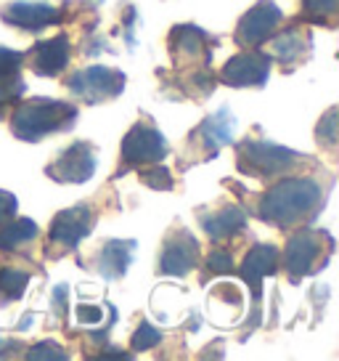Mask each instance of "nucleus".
Listing matches in <instances>:
<instances>
[{
	"mask_svg": "<svg viewBox=\"0 0 339 361\" xmlns=\"http://www.w3.org/2000/svg\"><path fill=\"white\" fill-rule=\"evenodd\" d=\"M244 226H247V213L238 204H223L215 213H202V228L212 242L234 237Z\"/></svg>",
	"mask_w": 339,
	"mask_h": 361,
	"instance_id": "nucleus-19",
	"label": "nucleus"
},
{
	"mask_svg": "<svg viewBox=\"0 0 339 361\" xmlns=\"http://www.w3.org/2000/svg\"><path fill=\"white\" fill-rule=\"evenodd\" d=\"M16 207H19V202L11 192H0V224H6L8 218L16 215Z\"/></svg>",
	"mask_w": 339,
	"mask_h": 361,
	"instance_id": "nucleus-31",
	"label": "nucleus"
},
{
	"mask_svg": "<svg viewBox=\"0 0 339 361\" xmlns=\"http://www.w3.org/2000/svg\"><path fill=\"white\" fill-rule=\"evenodd\" d=\"M159 343H162V332H159L154 324H148V322H143L141 327L136 329V335H133V340H130V345H133V350H151L157 348Z\"/></svg>",
	"mask_w": 339,
	"mask_h": 361,
	"instance_id": "nucleus-24",
	"label": "nucleus"
},
{
	"mask_svg": "<svg viewBox=\"0 0 339 361\" xmlns=\"http://www.w3.org/2000/svg\"><path fill=\"white\" fill-rule=\"evenodd\" d=\"M324 207V189L321 183L307 176H292L283 178L265 194L257 204V215L265 224H273L279 228L305 224Z\"/></svg>",
	"mask_w": 339,
	"mask_h": 361,
	"instance_id": "nucleus-1",
	"label": "nucleus"
},
{
	"mask_svg": "<svg viewBox=\"0 0 339 361\" xmlns=\"http://www.w3.org/2000/svg\"><path fill=\"white\" fill-rule=\"evenodd\" d=\"M141 180L146 183L148 189H157V192H170L172 186H175V180H172V173L167 168H162L154 162V168H148L141 173Z\"/></svg>",
	"mask_w": 339,
	"mask_h": 361,
	"instance_id": "nucleus-23",
	"label": "nucleus"
},
{
	"mask_svg": "<svg viewBox=\"0 0 339 361\" xmlns=\"http://www.w3.org/2000/svg\"><path fill=\"white\" fill-rule=\"evenodd\" d=\"M88 3H91V6H101L103 0H88Z\"/></svg>",
	"mask_w": 339,
	"mask_h": 361,
	"instance_id": "nucleus-36",
	"label": "nucleus"
},
{
	"mask_svg": "<svg viewBox=\"0 0 339 361\" xmlns=\"http://www.w3.org/2000/svg\"><path fill=\"white\" fill-rule=\"evenodd\" d=\"M124 72L109 67H88L77 69L75 75L67 78L69 93H75L77 99H82L85 104H101L109 99H117L124 90Z\"/></svg>",
	"mask_w": 339,
	"mask_h": 361,
	"instance_id": "nucleus-5",
	"label": "nucleus"
},
{
	"mask_svg": "<svg viewBox=\"0 0 339 361\" xmlns=\"http://www.w3.org/2000/svg\"><path fill=\"white\" fill-rule=\"evenodd\" d=\"M313 48V37L305 30H286V32L276 35L271 40V59H276L279 64L289 67V64H300L305 61L307 54Z\"/></svg>",
	"mask_w": 339,
	"mask_h": 361,
	"instance_id": "nucleus-17",
	"label": "nucleus"
},
{
	"mask_svg": "<svg viewBox=\"0 0 339 361\" xmlns=\"http://www.w3.org/2000/svg\"><path fill=\"white\" fill-rule=\"evenodd\" d=\"M69 64V40L64 35L43 40L32 48V69L37 75L53 78Z\"/></svg>",
	"mask_w": 339,
	"mask_h": 361,
	"instance_id": "nucleus-18",
	"label": "nucleus"
},
{
	"mask_svg": "<svg viewBox=\"0 0 339 361\" xmlns=\"http://www.w3.org/2000/svg\"><path fill=\"white\" fill-rule=\"evenodd\" d=\"M234 130H236V117L231 114V109L223 106L220 112L202 120V125L188 138V147H199L204 157H210V154H217L226 144L234 141Z\"/></svg>",
	"mask_w": 339,
	"mask_h": 361,
	"instance_id": "nucleus-12",
	"label": "nucleus"
},
{
	"mask_svg": "<svg viewBox=\"0 0 339 361\" xmlns=\"http://www.w3.org/2000/svg\"><path fill=\"white\" fill-rule=\"evenodd\" d=\"M30 271H19V269H0V298L6 303L11 300H19L24 293H27V284H30Z\"/></svg>",
	"mask_w": 339,
	"mask_h": 361,
	"instance_id": "nucleus-21",
	"label": "nucleus"
},
{
	"mask_svg": "<svg viewBox=\"0 0 339 361\" xmlns=\"http://www.w3.org/2000/svg\"><path fill=\"white\" fill-rule=\"evenodd\" d=\"M101 51H109V54H114L112 45L106 43V37H93L91 43L82 45V54H88V56H96V54H101Z\"/></svg>",
	"mask_w": 339,
	"mask_h": 361,
	"instance_id": "nucleus-33",
	"label": "nucleus"
},
{
	"mask_svg": "<svg viewBox=\"0 0 339 361\" xmlns=\"http://www.w3.org/2000/svg\"><path fill=\"white\" fill-rule=\"evenodd\" d=\"M199 263V242L188 228L178 226L167 237L162 255H159V274L162 276H186Z\"/></svg>",
	"mask_w": 339,
	"mask_h": 361,
	"instance_id": "nucleus-8",
	"label": "nucleus"
},
{
	"mask_svg": "<svg viewBox=\"0 0 339 361\" xmlns=\"http://www.w3.org/2000/svg\"><path fill=\"white\" fill-rule=\"evenodd\" d=\"M19 343L11 338H0V359H6V356H13V353H19Z\"/></svg>",
	"mask_w": 339,
	"mask_h": 361,
	"instance_id": "nucleus-34",
	"label": "nucleus"
},
{
	"mask_svg": "<svg viewBox=\"0 0 339 361\" xmlns=\"http://www.w3.org/2000/svg\"><path fill=\"white\" fill-rule=\"evenodd\" d=\"M305 154L294 152V149L279 147L271 141H255V138H244L236 147V162L238 170L252 178H276L294 170L302 162Z\"/></svg>",
	"mask_w": 339,
	"mask_h": 361,
	"instance_id": "nucleus-3",
	"label": "nucleus"
},
{
	"mask_svg": "<svg viewBox=\"0 0 339 361\" xmlns=\"http://www.w3.org/2000/svg\"><path fill=\"white\" fill-rule=\"evenodd\" d=\"M27 359L30 361H61V359H69V353L58 343L53 340H43V343H37L32 348L27 350Z\"/></svg>",
	"mask_w": 339,
	"mask_h": 361,
	"instance_id": "nucleus-25",
	"label": "nucleus"
},
{
	"mask_svg": "<svg viewBox=\"0 0 339 361\" xmlns=\"http://www.w3.org/2000/svg\"><path fill=\"white\" fill-rule=\"evenodd\" d=\"M93 210L88 204H75L64 213H58L51 224V231H48V242L58 247L61 252H69L75 250L93 231Z\"/></svg>",
	"mask_w": 339,
	"mask_h": 361,
	"instance_id": "nucleus-9",
	"label": "nucleus"
},
{
	"mask_svg": "<svg viewBox=\"0 0 339 361\" xmlns=\"http://www.w3.org/2000/svg\"><path fill=\"white\" fill-rule=\"evenodd\" d=\"M207 269L212 274H234V255L223 247H215L210 255H207Z\"/></svg>",
	"mask_w": 339,
	"mask_h": 361,
	"instance_id": "nucleus-28",
	"label": "nucleus"
},
{
	"mask_svg": "<svg viewBox=\"0 0 339 361\" xmlns=\"http://www.w3.org/2000/svg\"><path fill=\"white\" fill-rule=\"evenodd\" d=\"M77 120V106L56 99H27L11 114V130L19 141H40L51 133L69 130Z\"/></svg>",
	"mask_w": 339,
	"mask_h": 361,
	"instance_id": "nucleus-2",
	"label": "nucleus"
},
{
	"mask_svg": "<svg viewBox=\"0 0 339 361\" xmlns=\"http://www.w3.org/2000/svg\"><path fill=\"white\" fill-rule=\"evenodd\" d=\"M0 19L11 27H19V30H27V32H37L43 27H53V24L61 22V11L48 6V3H27V0H19V3H8L3 11H0Z\"/></svg>",
	"mask_w": 339,
	"mask_h": 361,
	"instance_id": "nucleus-14",
	"label": "nucleus"
},
{
	"mask_svg": "<svg viewBox=\"0 0 339 361\" xmlns=\"http://www.w3.org/2000/svg\"><path fill=\"white\" fill-rule=\"evenodd\" d=\"M98 359H130L127 350H103Z\"/></svg>",
	"mask_w": 339,
	"mask_h": 361,
	"instance_id": "nucleus-35",
	"label": "nucleus"
},
{
	"mask_svg": "<svg viewBox=\"0 0 339 361\" xmlns=\"http://www.w3.org/2000/svg\"><path fill=\"white\" fill-rule=\"evenodd\" d=\"M167 157V141L159 133L154 123L138 120L122 141V162L127 168L133 165H154Z\"/></svg>",
	"mask_w": 339,
	"mask_h": 361,
	"instance_id": "nucleus-6",
	"label": "nucleus"
},
{
	"mask_svg": "<svg viewBox=\"0 0 339 361\" xmlns=\"http://www.w3.org/2000/svg\"><path fill=\"white\" fill-rule=\"evenodd\" d=\"M103 319V311L98 305H77V322L79 324H85V327H96V324H101Z\"/></svg>",
	"mask_w": 339,
	"mask_h": 361,
	"instance_id": "nucleus-30",
	"label": "nucleus"
},
{
	"mask_svg": "<svg viewBox=\"0 0 339 361\" xmlns=\"http://www.w3.org/2000/svg\"><path fill=\"white\" fill-rule=\"evenodd\" d=\"M67 295H69V287L67 284H58L56 290H53V311H56L58 319H67Z\"/></svg>",
	"mask_w": 339,
	"mask_h": 361,
	"instance_id": "nucleus-32",
	"label": "nucleus"
},
{
	"mask_svg": "<svg viewBox=\"0 0 339 361\" xmlns=\"http://www.w3.org/2000/svg\"><path fill=\"white\" fill-rule=\"evenodd\" d=\"M334 252V242L326 231L316 228H300L283 250V266L289 271L292 279H302L316 269H324L326 260Z\"/></svg>",
	"mask_w": 339,
	"mask_h": 361,
	"instance_id": "nucleus-4",
	"label": "nucleus"
},
{
	"mask_svg": "<svg viewBox=\"0 0 339 361\" xmlns=\"http://www.w3.org/2000/svg\"><path fill=\"white\" fill-rule=\"evenodd\" d=\"M27 90V82L19 72H8V75H0V109L8 106V104L19 102Z\"/></svg>",
	"mask_w": 339,
	"mask_h": 361,
	"instance_id": "nucleus-22",
	"label": "nucleus"
},
{
	"mask_svg": "<svg viewBox=\"0 0 339 361\" xmlns=\"http://www.w3.org/2000/svg\"><path fill=\"white\" fill-rule=\"evenodd\" d=\"M268 78H271V56L260 51L238 54L220 72V82L231 88H262Z\"/></svg>",
	"mask_w": 339,
	"mask_h": 361,
	"instance_id": "nucleus-10",
	"label": "nucleus"
},
{
	"mask_svg": "<svg viewBox=\"0 0 339 361\" xmlns=\"http://www.w3.org/2000/svg\"><path fill=\"white\" fill-rule=\"evenodd\" d=\"M133 255H136V242L133 239H109V242H103V247L96 255V271L103 279L117 282L127 274Z\"/></svg>",
	"mask_w": 339,
	"mask_h": 361,
	"instance_id": "nucleus-15",
	"label": "nucleus"
},
{
	"mask_svg": "<svg viewBox=\"0 0 339 361\" xmlns=\"http://www.w3.org/2000/svg\"><path fill=\"white\" fill-rule=\"evenodd\" d=\"M302 3H305V13L313 22L326 24L337 13V0H302Z\"/></svg>",
	"mask_w": 339,
	"mask_h": 361,
	"instance_id": "nucleus-27",
	"label": "nucleus"
},
{
	"mask_svg": "<svg viewBox=\"0 0 339 361\" xmlns=\"http://www.w3.org/2000/svg\"><path fill=\"white\" fill-rule=\"evenodd\" d=\"M207 43H210V35L193 27V24H183V27H175L172 35H170V48H172V56L175 61H207L210 64V51H207Z\"/></svg>",
	"mask_w": 339,
	"mask_h": 361,
	"instance_id": "nucleus-16",
	"label": "nucleus"
},
{
	"mask_svg": "<svg viewBox=\"0 0 339 361\" xmlns=\"http://www.w3.org/2000/svg\"><path fill=\"white\" fill-rule=\"evenodd\" d=\"M96 173V149L85 141H75L46 168L48 178L58 183H85Z\"/></svg>",
	"mask_w": 339,
	"mask_h": 361,
	"instance_id": "nucleus-7",
	"label": "nucleus"
},
{
	"mask_svg": "<svg viewBox=\"0 0 339 361\" xmlns=\"http://www.w3.org/2000/svg\"><path fill=\"white\" fill-rule=\"evenodd\" d=\"M316 138L326 149L337 147V109H328V112L324 114V120H321L316 128Z\"/></svg>",
	"mask_w": 339,
	"mask_h": 361,
	"instance_id": "nucleus-26",
	"label": "nucleus"
},
{
	"mask_svg": "<svg viewBox=\"0 0 339 361\" xmlns=\"http://www.w3.org/2000/svg\"><path fill=\"white\" fill-rule=\"evenodd\" d=\"M283 22L281 8L273 3V0H260L255 8H249L241 19H238L236 27V43L244 45V48H255V45L265 43L276 27Z\"/></svg>",
	"mask_w": 339,
	"mask_h": 361,
	"instance_id": "nucleus-11",
	"label": "nucleus"
},
{
	"mask_svg": "<svg viewBox=\"0 0 339 361\" xmlns=\"http://www.w3.org/2000/svg\"><path fill=\"white\" fill-rule=\"evenodd\" d=\"M40 234V228L32 218H16V221H6L0 224V250H19L22 245H30L34 237Z\"/></svg>",
	"mask_w": 339,
	"mask_h": 361,
	"instance_id": "nucleus-20",
	"label": "nucleus"
},
{
	"mask_svg": "<svg viewBox=\"0 0 339 361\" xmlns=\"http://www.w3.org/2000/svg\"><path fill=\"white\" fill-rule=\"evenodd\" d=\"M279 258H281V252L273 247V245H255L244 255L238 276L252 287L255 303H260L262 298V279H268V276H273L279 271Z\"/></svg>",
	"mask_w": 339,
	"mask_h": 361,
	"instance_id": "nucleus-13",
	"label": "nucleus"
},
{
	"mask_svg": "<svg viewBox=\"0 0 339 361\" xmlns=\"http://www.w3.org/2000/svg\"><path fill=\"white\" fill-rule=\"evenodd\" d=\"M24 64L22 51H11V48H0V75H8V72H19Z\"/></svg>",
	"mask_w": 339,
	"mask_h": 361,
	"instance_id": "nucleus-29",
	"label": "nucleus"
}]
</instances>
